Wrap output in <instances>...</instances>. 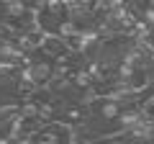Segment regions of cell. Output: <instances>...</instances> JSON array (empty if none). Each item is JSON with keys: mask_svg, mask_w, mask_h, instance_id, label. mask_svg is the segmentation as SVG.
Returning a JSON list of instances; mask_svg holds the SVG:
<instances>
[]
</instances>
